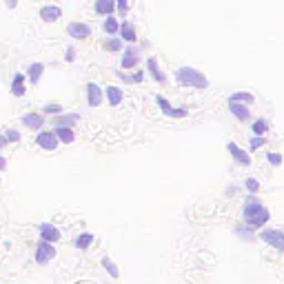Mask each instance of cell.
Instances as JSON below:
<instances>
[{"label": "cell", "instance_id": "25", "mask_svg": "<svg viewBox=\"0 0 284 284\" xmlns=\"http://www.w3.org/2000/svg\"><path fill=\"white\" fill-rule=\"evenodd\" d=\"M78 120H80L78 113H67V116H60L56 120V127H71V124H76Z\"/></svg>", "mask_w": 284, "mask_h": 284}, {"label": "cell", "instance_id": "17", "mask_svg": "<svg viewBox=\"0 0 284 284\" xmlns=\"http://www.w3.org/2000/svg\"><path fill=\"white\" fill-rule=\"evenodd\" d=\"M147 69L151 71V76H153V80H155V82H165V80H167L165 74H162L160 67H158V60H155L153 56H151V58L147 60Z\"/></svg>", "mask_w": 284, "mask_h": 284}, {"label": "cell", "instance_id": "8", "mask_svg": "<svg viewBox=\"0 0 284 284\" xmlns=\"http://www.w3.org/2000/svg\"><path fill=\"white\" fill-rule=\"evenodd\" d=\"M229 111L231 116H235L240 122H249L251 120V107L249 105H240V102H229Z\"/></svg>", "mask_w": 284, "mask_h": 284}, {"label": "cell", "instance_id": "5", "mask_svg": "<svg viewBox=\"0 0 284 284\" xmlns=\"http://www.w3.org/2000/svg\"><path fill=\"white\" fill-rule=\"evenodd\" d=\"M36 142H38V147L45 149V151H53L60 144L56 131H40L38 138H36Z\"/></svg>", "mask_w": 284, "mask_h": 284}, {"label": "cell", "instance_id": "6", "mask_svg": "<svg viewBox=\"0 0 284 284\" xmlns=\"http://www.w3.org/2000/svg\"><path fill=\"white\" fill-rule=\"evenodd\" d=\"M155 102H158V107L162 109V113L169 118H184L186 116V109H176L167 98H162V96H155Z\"/></svg>", "mask_w": 284, "mask_h": 284}, {"label": "cell", "instance_id": "19", "mask_svg": "<svg viewBox=\"0 0 284 284\" xmlns=\"http://www.w3.org/2000/svg\"><path fill=\"white\" fill-rule=\"evenodd\" d=\"M11 93L18 96V98H20V96H25V76H22V74L14 76V80H11Z\"/></svg>", "mask_w": 284, "mask_h": 284}, {"label": "cell", "instance_id": "3", "mask_svg": "<svg viewBox=\"0 0 284 284\" xmlns=\"http://www.w3.org/2000/svg\"><path fill=\"white\" fill-rule=\"evenodd\" d=\"M260 240L273 246L275 251H284V231L280 229H264V231H260Z\"/></svg>", "mask_w": 284, "mask_h": 284}, {"label": "cell", "instance_id": "28", "mask_svg": "<svg viewBox=\"0 0 284 284\" xmlns=\"http://www.w3.org/2000/svg\"><path fill=\"white\" fill-rule=\"evenodd\" d=\"M102 269H105V271H107V273L111 275V277H118V275H120L118 267H116V264H113V260H109V258H102Z\"/></svg>", "mask_w": 284, "mask_h": 284}, {"label": "cell", "instance_id": "16", "mask_svg": "<svg viewBox=\"0 0 284 284\" xmlns=\"http://www.w3.org/2000/svg\"><path fill=\"white\" fill-rule=\"evenodd\" d=\"M122 98H124V93L120 87H107V102L111 107H118L122 102Z\"/></svg>", "mask_w": 284, "mask_h": 284}, {"label": "cell", "instance_id": "20", "mask_svg": "<svg viewBox=\"0 0 284 284\" xmlns=\"http://www.w3.org/2000/svg\"><path fill=\"white\" fill-rule=\"evenodd\" d=\"M56 136H58V140L65 142V144H71V142L76 140V136H74V131H71V127H56Z\"/></svg>", "mask_w": 284, "mask_h": 284}, {"label": "cell", "instance_id": "36", "mask_svg": "<svg viewBox=\"0 0 284 284\" xmlns=\"http://www.w3.org/2000/svg\"><path fill=\"white\" fill-rule=\"evenodd\" d=\"M65 53H67V56H65V60H67V62H74V60H76V49H71V47H69Z\"/></svg>", "mask_w": 284, "mask_h": 284}, {"label": "cell", "instance_id": "4", "mask_svg": "<svg viewBox=\"0 0 284 284\" xmlns=\"http://www.w3.org/2000/svg\"><path fill=\"white\" fill-rule=\"evenodd\" d=\"M56 256V249H53V242H45V240H40L38 244H36V251H34V258L38 264H47L49 260Z\"/></svg>", "mask_w": 284, "mask_h": 284}, {"label": "cell", "instance_id": "37", "mask_svg": "<svg viewBox=\"0 0 284 284\" xmlns=\"http://www.w3.org/2000/svg\"><path fill=\"white\" fill-rule=\"evenodd\" d=\"M5 5H7V9H16L18 7V0H5Z\"/></svg>", "mask_w": 284, "mask_h": 284}, {"label": "cell", "instance_id": "39", "mask_svg": "<svg viewBox=\"0 0 284 284\" xmlns=\"http://www.w3.org/2000/svg\"><path fill=\"white\" fill-rule=\"evenodd\" d=\"M5 144H9V142H7V138L0 136V147H5Z\"/></svg>", "mask_w": 284, "mask_h": 284}, {"label": "cell", "instance_id": "7", "mask_svg": "<svg viewBox=\"0 0 284 284\" xmlns=\"http://www.w3.org/2000/svg\"><path fill=\"white\" fill-rule=\"evenodd\" d=\"M227 151L233 155V160L238 162V165H242V167H249V165H251V155H249V151H244L242 147H238L235 142H229V144H227Z\"/></svg>", "mask_w": 284, "mask_h": 284}, {"label": "cell", "instance_id": "10", "mask_svg": "<svg viewBox=\"0 0 284 284\" xmlns=\"http://www.w3.org/2000/svg\"><path fill=\"white\" fill-rule=\"evenodd\" d=\"M67 31H69V36H74L76 40H84L91 36V27L84 25V22H71L67 27Z\"/></svg>", "mask_w": 284, "mask_h": 284}, {"label": "cell", "instance_id": "1", "mask_svg": "<svg viewBox=\"0 0 284 284\" xmlns=\"http://www.w3.org/2000/svg\"><path fill=\"white\" fill-rule=\"evenodd\" d=\"M242 217H244V225L246 227H251V229H262L264 225L269 222V209L264 207L262 202L258 200L256 196H249V200L244 202V207H242Z\"/></svg>", "mask_w": 284, "mask_h": 284}, {"label": "cell", "instance_id": "32", "mask_svg": "<svg viewBox=\"0 0 284 284\" xmlns=\"http://www.w3.org/2000/svg\"><path fill=\"white\" fill-rule=\"evenodd\" d=\"M244 186H246V189H249V193H258V191H260V182H258L256 178H246Z\"/></svg>", "mask_w": 284, "mask_h": 284}, {"label": "cell", "instance_id": "22", "mask_svg": "<svg viewBox=\"0 0 284 284\" xmlns=\"http://www.w3.org/2000/svg\"><path fill=\"white\" fill-rule=\"evenodd\" d=\"M229 102H240V105H253L256 102V98H253V93L249 91H235L231 98H229Z\"/></svg>", "mask_w": 284, "mask_h": 284}, {"label": "cell", "instance_id": "24", "mask_svg": "<svg viewBox=\"0 0 284 284\" xmlns=\"http://www.w3.org/2000/svg\"><path fill=\"white\" fill-rule=\"evenodd\" d=\"M102 29L109 34V36H116L120 31V22L116 20V18H111V16H107V20H105V25H102Z\"/></svg>", "mask_w": 284, "mask_h": 284}, {"label": "cell", "instance_id": "31", "mask_svg": "<svg viewBox=\"0 0 284 284\" xmlns=\"http://www.w3.org/2000/svg\"><path fill=\"white\" fill-rule=\"evenodd\" d=\"M235 235H240L242 240H253V233H251V227H238L235 229Z\"/></svg>", "mask_w": 284, "mask_h": 284}, {"label": "cell", "instance_id": "23", "mask_svg": "<svg viewBox=\"0 0 284 284\" xmlns=\"http://www.w3.org/2000/svg\"><path fill=\"white\" fill-rule=\"evenodd\" d=\"M251 131H253V136H267V131H269V120H267V118H258L256 122L251 124Z\"/></svg>", "mask_w": 284, "mask_h": 284}, {"label": "cell", "instance_id": "38", "mask_svg": "<svg viewBox=\"0 0 284 284\" xmlns=\"http://www.w3.org/2000/svg\"><path fill=\"white\" fill-rule=\"evenodd\" d=\"M5 167H7V160H5V158H3V155H0V171H3V169H5Z\"/></svg>", "mask_w": 284, "mask_h": 284}, {"label": "cell", "instance_id": "26", "mask_svg": "<svg viewBox=\"0 0 284 284\" xmlns=\"http://www.w3.org/2000/svg\"><path fill=\"white\" fill-rule=\"evenodd\" d=\"M105 47H107L109 51H113V53L122 51V38H118V36H111V38L105 42Z\"/></svg>", "mask_w": 284, "mask_h": 284}, {"label": "cell", "instance_id": "2", "mask_svg": "<svg viewBox=\"0 0 284 284\" xmlns=\"http://www.w3.org/2000/svg\"><path fill=\"white\" fill-rule=\"evenodd\" d=\"M176 80L180 84H184V87H193V89H209V80L207 76L202 74V71L193 69V67H180L176 71Z\"/></svg>", "mask_w": 284, "mask_h": 284}, {"label": "cell", "instance_id": "18", "mask_svg": "<svg viewBox=\"0 0 284 284\" xmlns=\"http://www.w3.org/2000/svg\"><path fill=\"white\" fill-rule=\"evenodd\" d=\"M120 38L127 40V42H134V40L138 38L136 27L131 25V22H122V25H120Z\"/></svg>", "mask_w": 284, "mask_h": 284}, {"label": "cell", "instance_id": "9", "mask_svg": "<svg viewBox=\"0 0 284 284\" xmlns=\"http://www.w3.org/2000/svg\"><path fill=\"white\" fill-rule=\"evenodd\" d=\"M102 98H105V91H102L96 82H89L87 84V102H89V107H100Z\"/></svg>", "mask_w": 284, "mask_h": 284}, {"label": "cell", "instance_id": "30", "mask_svg": "<svg viewBox=\"0 0 284 284\" xmlns=\"http://www.w3.org/2000/svg\"><path fill=\"white\" fill-rule=\"evenodd\" d=\"M264 142H267V138H264V136H253L251 140H249V149L256 151V149H260V147H264Z\"/></svg>", "mask_w": 284, "mask_h": 284}, {"label": "cell", "instance_id": "33", "mask_svg": "<svg viewBox=\"0 0 284 284\" xmlns=\"http://www.w3.org/2000/svg\"><path fill=\"white\" fill-rule=\"evenodd\" d=\"M5 138H7V142H20V134H18L16 129H9L7 134H5Z\"/></svg>", "mask_w": 284, "mask_h": 284}, {"label": "cell", "instance_id": "12", "mask_svg": "<svg viewBox=\"0 0 284 284\" xmlns=\"http://www.w3.org/2000/svg\"><path fill=\"white\" fill-rule=\"evenodd\" d=\"M60 16H62V11H60V7H53V5H47V7L40 9V18L45 22H56Z\"/></svg>", "mask_w": 284, "mask_h": 284}, {"label": "cell", "instance_id": "29", "mask_svg": "<svg viewBox=\"0 0 284 284\" xmlns=\"http://www.w3.org/2000/svg\"><path fill=\"white\" fill-rule=\"evenodd\" d=\"M267 160H269L271 167H280L284 158H282V153H277V151H269V153H267Z\"/></svg>", "mask_w": 284, "mask_h": 284}, {"label": "cell", "instance_id": "15", "mask_svg": "<svg viewBox=\"0 0 284 284\" xmlns=\"http://www.w3.org/2000/svg\"><path fill=\"white\" fill-rule=\"evenodd\" d=\"M138 62H140V56H138V51L136 49H124V53H122V67L124 69H134Z\"/></svg>", "mask_w": 284, "mask_h": 284}, {"label": "cell", "instance_id": "35", "mask_svg": "<svg viewBox=\"0 0 284 284\" xmlns=\"http://www.w3.org/2000/svg\"><path fill=\"white\" fill-rule=\"evenodd\" d=\"M60 111H62V107L60 105H47L45 107V113H60Z\"/></svg>", "mask_w": 284, "mask_h": 284}, {"label": "cell", "instance_id": "34", "mask_svg": "<svg viewBox=\"0 0 284 284\" xmlns=\"http://www.w3.org/2000/svg\"><path fill=\"white\" fill-rule=\"evenodd\" d=\"M116 3H118V11H120V14H127V9H129V3H127V0H116Z\"/></svg>", "mask_w": 284, "mask_h": 284}, {"label": "cell", "instance_id": "13", "mask_svg": "<svg viewBox=\"0 0 284 284\" xmlns=\"http://www.w3.org/2000/svg\"><path fill=\"white\" fill-rule=\"evenodd\" d=\"M22 124H27L29 129H40L45 124V118H42V113H25L22 116Z\"/></svg>", "mask_w": 284, "mask_h": 284}, {"label": "cell", "instance_id": "14", "mask_svg": "<svg viewBox=\"0 0 284 284\" xmlns=\"http://www.w3.org/2000/svg\"><path fill=\"white\" fill-rule=\"evenodd\" d=\"M113 9H116V0H96V14L111 16Z\"/></svg>", "mask_w": 284, "mask_h": 284}, {"label": "cell", "instance_id": "21", "mask_svg": "<svg viewBox=\"0 0 284 284\" xmlns=\"http://www.w3.org/2000/svg\"><path fill=\"white\" fill-rule=\"evenodd\" d=\"M42 71H45V65L42 62H34V65H29V69H27V76H29V80H31L34 84L42 78Z\"/></svg>", "mask_w": 284, "mask_h": 284}, {"label": "cell", "instance_id": "27", "mask_svg": "<svg viewBox=\"0 0 284 284\" xmlns=\"http://www.w3.org/2000/svg\"><path fill=\"white\" fill-rule=\"evenodd\" d=\"M91 242H93V235L91 233H80L76 238V249H87Z\"/></svg>", "mask_w": 284, "mask_h": 284}, {"label": "cell", "instance_id": "11", "mask_svg": "<svg viewBox=\"0 0 284 284\" xmlns=\"http://www.w3.org/2000/svg\"><path fill=\"white\" fill-rule=\"evenodd\" d=\"M40 240H45V242H56V240H60V229L49 225V222L40 225Z\"/></svg>", "mask_w": 284, "mask_h": 284}]
</instances>
